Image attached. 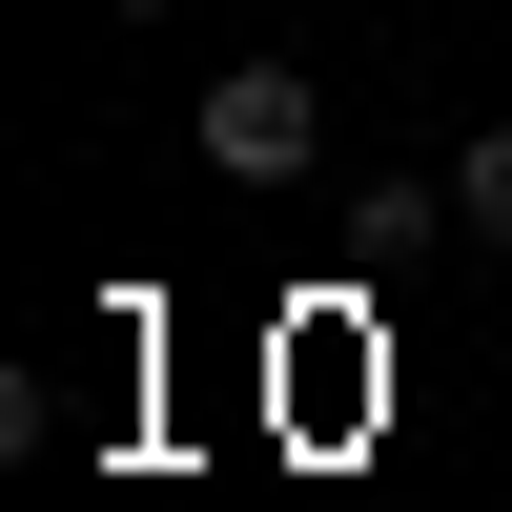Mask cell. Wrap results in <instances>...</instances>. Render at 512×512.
I'll use <instances>...</instances> for the list:
<instances>
[{"label":"cell","instance_id":"1","mask_svg":"<svg viewBox=\"0 0 512 512\" xmlns=\"http://www.w3.org/2000/svg\"><path fill=\"white\" fill-rule=\"evenodd\" d=\"M205 164H226V185H308V164H328L308 62H226V82H205Z\"/></svg>","mask_w":512,"mask_h":512},{"label":"cell","instance_id":"2","mask_svg":"<svg viewBox=\"0 0 512 512\" xmlns=\"http://www.w3.org/2000/svg\"><path fill=\"white\" fill-rule=\"evenodd\" d=\"M451 226L512 246V123H472V144H451Z\"/></svg>","mask_w":512,"mask_h":512},{"label":"cell","instance_id":"3","mask_svg":"<svg viewBox=\"0 0 512 512\" xmlns=\"http://www.w3.org/2000/svg\"><path fill=\"white\" fill-rule=\"evenodd\" d=\"M103 21H164V0H103Z\"/></svg>","mask_w":512,"mask_h":512}]
</instances>
